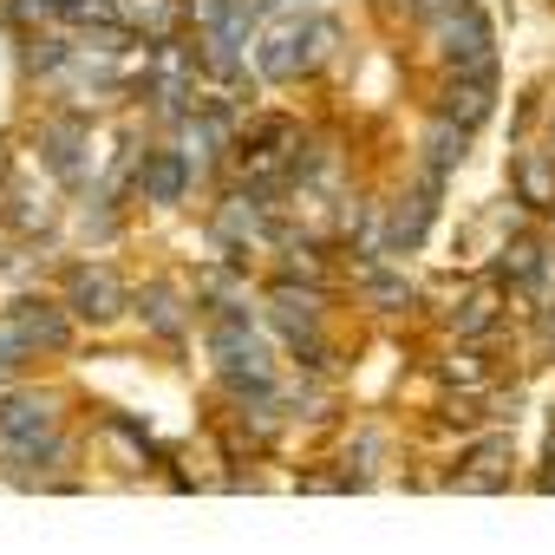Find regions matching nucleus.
<instances>
[{
	"mask_svg": "<svg viewBox=\"0 0 555 555\" xmlns=\"http://www.w3.org/2000/svg\"><path fill=\"white\" fill-rule=\"evenodd\" d=\"M438 47H444L451 79H490V73H496V40H490V21H483V8H470V0H457V8L444 14Z\"/></svg>",
	"mask_w": 555,
	"mask_h": 555,
	"instance_id": "obj_1",
	"label": "nucleus"
},
{
	"mask_svg": "<svg viewBox=\"0 0 555 555\" xmlns=\"http://www.w3.org/2000/svg\"><path fill=\"white\" fill-rule=\"evenodd\" d=\"M66 308H73V321H92V327L118 321V314H125V288H118V274H112V268L79 261V268L66 274Z\"/></svg>",
	"mask_w": 555,
	"mask_h": 555,
	"instance_id": "obj_2",
	"label": "nucleus"
},
{
	"mask_svg": "<svg viewBox=\"0 0 555 555\" xmlns=\"http://www.w3.org/2000/svg\"><path fill=\"white\" fill-rule=\"evenodd\" d=\"M255 66H261V79H274V86H295L301 73H314V53H308V34H301V21L274 27V34L255 47Z\"/></svg>",
	"mask_w": 555,
	"mask_h": 555,
	"instance_id": "obj_3",
	"label": "nucleus"
},
{
	"mask_svg": "<svg viewBox=\"0 0 555 555\" xmlns=\"http://www.w3.org/2000/svg\"><path fill=\"white\" fill-rule=\"evenodd\" d=\"M190 157L183 151H144V164H138V190H144V203H183V190H190Z\"/></svg>",
	"mask_w": 555,
	"mask_h": 555,
	"instance_id": "obj_4",
	"label": "nucleus"
},
{
	"mask_svg": "<svg viewBox=\"0 0 555 555\" xmlns=\"http://www.w3.org/2000/svg\"><path fill=\"white\" fill-rule=\"evenodd\" d=\"M53 431V399H0V444H21V438H47Z\"/></svg>",
	"mask_w": 555,
	"mask_h": 555,
	"instance_id": "obj_5",
	"label": "nucleus"
},
{
	"mask_svg": "<svg viewBox=\"0 0 555 555\" xmlns=\"http://www.w3.org/2000/svg\"><path fill=\"white\" fill-rule=\"evenodd\" d=\"M438 118H451V125L477 131V125L490 118V79H451V86H444V99H438Z\"/></svg>",
	"mask_w": 555,
	"mask_h": 555,
	"instance_id": "obj_6",
	"label": "nucleus"
},
{
	"mask_svg": "<svg viewBox=\"0 0 555 555\" xmlns=\"http://www.w3.org/2000/svg\"><path fill=\"white\" fill-rule=\"evenodd\" d=\"M509 183H516V196H522L529 209H555V164H548L542 151H522L516 170H509Z\"/></svg>",
	"mask_w": 555,
	"mask_h": 555,
	"instance_id": "obj_7",
	"label": "nucleus"
},
{
	"mask_svg": "<svg viewBox=\"0 0 555 555\" xmlns=\"http://www.w3.org/2000/svg\"><path fill=\"white\" fill-rule=\"evenodd\" d=\"M21 321H27V334H34L40 353H60V347L73 340V321H66L53 301H21Z\"/></svg>",
	"mask_w": 555,
	"mask_h": 555,
	"instance_id": "obj_8",
	"label": "nucleus"
},
{
	"mask_svg": "<svg viewBox=\"0 0 555 555\" xmlns=\"http://www.w3.org/2000/svg\"><path fill=\"white\" fill-rule=\"evenodd\" d=\"M464 138H470V131H464V125H451V118H438V125H431V138H425V164H431V190L444 183V170H451V164H464Z\"/></svg>",
	"mask_w": 555,
	"mask_h": 555,
	"instance_id": "obj_9",
	"label": "nucleus"
},
{
	"mask_svg": "<svg viewBox=\"0 0 555 555\" xmlns=\"http://www.w3.org/2000/svg\"><path fill=\"white\" fill-rule=\"evenodd\" d=\"M503 457H509V438H483L470 451V470H457L464 490H503Z\"/></svg>",
	"mask_w": 555,
	"mask_h": 555,
	"instance_id": "obj_10",
	"label": "nucleus"
},
{
	"mask_svg": "<svg viewBox=\"0 0 555 555\" xmlns=\"http://www.w3.org/2000/svg\"><path fill=\"white\" fill-rule=\"evenodd\" d=\"M268 301H274V314H282L295 334H314V321H321V295H314V288H295V282H282V288L268 295Z\"/></svg>",
	"mask_w": 555,
	"mask_h": 555,
	"instance_id": "obj_11",
	"label": "nucleus"
},
{
	"mask_svg": "<svg viewBox=\"0 0 555 555\" xmlns=\"http://www.w3.org/2000/svg\"><path fill=\"white\" fill-rule=\"evenodd\" d=\"M496 321H503V308H496L490 288H477V295H464V301L451 308V327H457V334H490Z\"/></svg>",
	"mask_w": 555,
	"mask_h": 555,
	"instance_id": "obj_12",
	"label": "nucleus"
},
{
	"mask_svg": "<svg viewBox=\"0 0 555 555\" xmlns=\"http://www.w3.org/2000/svg\"><path fill=\"white\" fill-rule=\"evenodd\" d=\"M425 222H431V196H405L399 209H392V248H418V235H425Z\"/></svg>",
	"mask_w": 555,
	"mask_h": 555,
	"instance_id": "obj_13",
	"label": "nucleus"
},
{
	"mask_svg": "<svg viewBox=\"0 0 555 555\" xmlns=\"http://www.w3.org/2000/svg\"><path fill=\"white\" fill-rule=\"evenodd\" d=\"M542 242H509L503 248V261H496V274H503V282H516V288H529L535 282V274H542Z\"/></svg>",
	"mask_w": 555,
	"mask_h": 555,
	"instance_id": "obj_14",
	"label": "nucleus"
},
{
	"mask_svg": "<svg viewBox=\"0 0 555 555\" xmlns=\"http://www.w3.org/2000/svg\"><path fill=\"white\" fill-rule=\"evenodd\" d=\"M40 347H34V334H27V321H21V308H8L0 314V366H27Z\"/></svg>",
	"mask_w": 555,
	"mask_h": 555,
	"instance_id": "obj_15",
	"label": "nucleus"
},
{
	"mask_svg": "<svg viewBox=\"0 0 555 555\" xmlns=\"http://www.w3.org/2000/svg\"><path fill=\"white\" fill-rule=\"evenodd\" d=\"M53 14H60V0H0V21L8 27H40Z\"/></svg>",
	"mask_w": 555,
	"mask_h": 555,
	"instance_id": "obj_16",
	"label": "nucleus"
},
{
	"mask_svg": "<svg viewBox=\"0 0 555 555\" xmlns=\"http://www.w3.org/2000/svg\"><path fill=\"white\" fill-rule=\"evenodd\" d=\"M235 8H242V0H183V14L196 21V34H216Z\"/></svg>",
	"mask_w": 555,
	"mask_h": 555,
	"instance_id": "obj_17",
	"label": "nucleus"
},
{
	"mask_svg": "<svg viewBox=\"0 0 555 555\" xmlns=\"http://www.w3.org/2000/svg\"><path fill=\"white\" fill-rule=\"evenodd\" d=\"M366 295L386 308V314H399V308H412V282H366Z\"/></svg>",
	"mask_w": 555,
	"mask_h": 555,
	"instance_id": "obj_18",
	"label": "nucleus"
},
{
	"mask_svg": "<svg viewBox=\"0 0 555 555\" xmlns=\"http://www.w3.org/2000/svg\"><path fill=\"white\" fill-rule=\"evenodd\" d=\"M151 327H157V334H183V314H177L170 295H151Z\"/></svg>",
	"mask_w": 555,
	"mask_h": 555,
	"instance_id": "obj_19",
	"label": "nucleus"
},
{
	"mask_svg": "<svg viewBox=\"0 0 555 555\" xmlns=\"http://www.w3.org/2000/svg\"><path fill=\"white\" fill-rule=\"evenodd\" d=\"M451 379H483V366H477V353H451V366H444Z\"/></svg>",
	"mask_w": 555,
	"mask_h": 555,
	"instance_id": "obj_20",
	"label": "nucleus"
},
{
	"mask_svg": "<svg viewBox=\"0 0 555 555\" xmlns=\"http://www.w3.org/2000/svg\"><path fill=\"white\" fill-rule=\"evenodd\" d=\"M457 0H412V14H451Z\"/></svg>",
	"mask_w": 555,
	"mask_h": 555,
	"instance_id": "obj_21",
	"label": "nucleus"
},
{
	"mask_svg": "<svg viewBox=\"0 0 555 555\" xmlns=\"http://www.w3.org/2000/svg\"><path fill=\"white\" fill-rule=\"evenodd\" d=\"M542 340H548V347H555V308H548V314H542Z\"/></svg>",
	"mask_w": 555,
	"mask_h": 555,
	"instance_id": "obj_22",
	"label": "nucleus"
},
{
	"mask_svg": "<svg viewBox=\"0 0 555 555\" xmlns=\"http://www.w3.org/2000/svg\"><path fill=\"white\" fill-rule=\"evenodd\" d=\"M548 464H555V457H548ZM542 490H555V470H542Z\"/></svg>",
	"mask_w": 555,
	"mask_h": 555,
	"instance_id": "obj_23",
	"label": "nucleus"
},
{
	"mask_svg": "<svg viewBox=\"0 0 555 555\" xmlns=\"http://www.w3.org/2000/svg\"><path fill=\"white\" fill-rule=\"evenodd\" d=\"M386 8H412V0H386Z\"/></svg>",
	"mask_w": 555,
	"mask_h": 555,
	"instance_id": "obj_24",
	"label": "nucleus"
},
{
	"mask_svg": "<svg viewBox=\"0 0 555 555\" xmlns=\"http://www.w3.org/2000/svg\"><path fill=\"white\" fill-rule=\"evenodd\" d=\"M288 8H301V0H288Z\"/></svg>",
	"mask_w": 555,
	"mask_h": 555,
	"instance_id": "obj_25",
	"label": "nucleus"
}]
</instances>
